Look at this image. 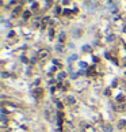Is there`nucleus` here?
<instances>
[{
	"label": "nucleus",
	"instance_id": "nucleus-5",
	"mask_svg": "<svg viewBox=\"0 0 126 132\" xmlns=\"http://www.w3.org/2000/svg\"><path fill=\"white\" fill-rule=\"evenodd\" d=\"M19 11H21V7H16V8L14 10V12H12V15H14V17H15V15H18V12H19Z\"/></svg>",
	"mask_w": 126,
	"mask_h": 132
},
{
	"label": "nucleus",
	"instance_id": "nucleus-4",
	"mask_svg": "<svg viewBox=\"0 0 126 132\" xmlns=\"http://www.w3.org/2000/svg\"><path fill=\"white\" fill-rule=\"evenodd\" d=\"M23 18H25V19H29L30 18V11H25V12H23Z\"/></svg>",
	"mask_w": 126,
	"mask_h": 132
},
{
	"label": "nucleus",
	"instance_id": "nucleus-7",
	"mask_svg": "<svg viewBox=\"0 0 126 132\" xmlns=\"http://www.w3.org/2000/svg\"><path fill=\"white\" fill-rule=\"evenodd\" d=\"M68 102H69V103H73V102H75V99L69 97V98H68Z\"/></svg>",
	"mask_w": 126,
	"mask_h": 132
},
{
	"label": "nucleus",
	"instance_id": "nucleus-1",
	"mask_svg": "<svg viewBox=\"0 0 126 132\" xmlns=\"http://www.w3.org/2000/svg\"><path fill=\"white\" fill-rule=\"evenodd\" d=\"M48 56H49L48 50H41L39 52V59H48Z\"/></svg>",
	"mask_w": 126,
	"mask_h": 132
},
{
	"label": "nucleus",
	"instance_id": "nucleus-6",
	"mask_svg": "<svg viewBox=\"0 0 126 132\" xmlns=\"http://www.w3.org/2000/svg\"><path fill=\"white\" fill-rule=\"evenodd\" d=\"M34 93H35V95H38V98H39V95L42 94V91H41V90H35Z\"/></svg>",
	"mask_w": 126,
	"mask_h": 132
},
{
	"label": "nucleus",
	"instance_id": "nucleus-3",
	"mask_svg": "<svg viewBox=\"0 0 126 132\" xmlns=\"http://www.w3.org/2000/svg\"><path fill=\"white\" fill-rule=\"evenodd\" d=\"M84 132H95V129H94L92 127H89V125H87L84 128Z\"/></svg>",
	"mask_w": 126,
	"mask_h": 132
},
{
	"label": "nucleus",
	"instance_id": "nucleus-2",
	"mask_svg": "<svg viewBox=\"0 0 126 132\" xmlns=\"http://www.w3.org/2000/svg\"><path fill=\"white\" fill-rule=\"evenodd\" d=\"M7 127V117L4 114L2 116V128H6Z\"/></svg>",
	"mask_w": 126,
	"mask_h": 132
}]
</instances>
